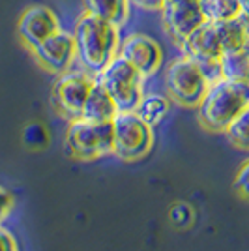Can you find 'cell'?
<instances>
[{"label": "cell", "instance_id": "6da1fadb", "mask_svg": "<svg viewBox=\"0 0 249 251\" xmlns=\"http://www.w3.org/2000/svg\"><path fill=\"white\" fill-rule=\"evenodd\" d=\"M73 40L77 60L88 74H101L107 64L120 51V26L83 11L73 25Z\"/></svg>", "mask_w": 249, "mask_h": 251}, {"label": "cell", "instance_id": "7a4b0ae2", "mask_svg": "<svg viewBox=\"0 0 249 251\" xmlns=\"http://www.w3.org/2000/svg\"><path fill=\"white\" fill-rule=\"evenodd\" d=\"M246 109H249V84L218 79L197 107L199 122L210 133H225Z\"/></svg>", "mask_w": 249, "mask_h": 251}, {"label": "cell", "instance_id": "3957f363", "mask_svg": "<svg viewBox=\"0 0 249 251\" xmlns=\"http://www.w3.org/2000/svg\"><path fill=\"white\" fill-rule=\"evenodd\" d=\"M163 84L171 103L184 109H197L204 100L212 81L200 64L182 54L165 68Z\"/></svg>", "mask_w": 249, "mask_h": 251}, {"label": "cell", "instance_id": "277c9868", "mask_svg": "<svg viewBox=\"0 0 249 251\" xmlns=\"http://www.w3.org/2000/svg\"><path fill=\"white\" fill-rule=\"evenodd\" d=\"M113 122H92L77 118L68 122L64 148L66 154L77 161H94L113 156Z\"/></svg>", "mask_w": 249, "mask_h": 251}, {"label": "cell", "instance_id": "5b68a950", "mask_svg": "<svg viewBox=\"0 0 249 251\" xmlns=\"http://www.w3.org/2000/svg\"><path fill=\"white\" fill-rule=\"evenodd\" d=\"M98 81L111 94L118 113L137 111V107L145 96L146 79L125 58H122L120 54L114 56L101 70V74L98 75Z\"/></svg>", "mask_w": 249, "mask_h": 251}, {"label": "cell", "instance_id": "8992f818", "mask_svg": "<svg viewBox=\"0 0 249 251\" xmlns=\"http://www.w3.org/2000/svg\"><path fill=\"white\" fill-rule=\"evenodd\" d=\"M114 147L113 156L133 163L145 159L154 147V127L145 122L135 111L118 113L113 118Z\"/></svg>", "mask_w": 249, "mask_h": 251}, {"label": "cell", "instance_id": "52a82bcc", "mask_svg": "<svg viewBox=\"0 0 249 251\" xmlns=\"http://www.w3.org/2000/svg\"><path fill=\"white\" fill-rule=\"evenodd\" d=\"M94 83L96 75L88 74L86 70H68L66 74L56 75L51 94L54 111L68 122L81 118Z\"/></svg>", "mask_w": 249, "mask_h": 251}, {"label": "cell", "instance_id": "ba28073f", "mask_svg": "<svg viewBox=\"0 0 249 251\" xmlns=\"http://www.w3.org/2000/svg\"><path fill=\"white\" fill-rule=\"evenodd\" d=\"M178 47H180L184 56L195 60L204 68V72H206L212 83L221 79L219 58L223 54V49H221L219 34L214 21H206L204 25H200L197 30L191 32L184 42L178 43Z\"/></svg>", "mask_w": 249, "mask_h": 251}, {"label": "cell", "instance_id": "9c48e42d", "mask_svg": "<svg viewBox=\"0 0 249 251\" xmlns=\"http://www.w3.org/2000/svg\"><path fill=\"white\" fill-rule=\"evenodd\" d=\"M159 15L163 30L176 45L208 21L202 10V0H163Z\"/></svg>", "mask_w": 249, "mask_h": 251}, {"label": "cell", "instance_id": "30bf717a", "mask_svg": "<svg viewBox=\"0 0 249 251\" xmlns=\"http://www.w3.org/2000/svg\"><path fill=\"white\" fill-rule=\"evenodd\" d=\"M30 52L38 66L51 75L66 74L68 70H72L73 62L77 60L73 34L72 30H66V28H60L49 38H45Z\"/></svg>", "mask_w": 249, "mask_h": 251}, {"label": "cell", "instance_id": "8fae6325", "mask_svg": "<svg viewBox=\"0 0 249 251\" xmlns=\"http://www.w3.org/2000/svg\"><path fill=\"white\" fill-rule=\"evenodd\" d=\"M118 54L125 58L145 79H150L163 66V49L152 36L133 32L120 42Z\"/></svg>", "mask_w": 249, "mask_h": 251}, {"label": "cell", "instance_id": "7c38bea8", "mask_svg": "<svg viewBox=\"0 0 249 251\" xmlns=\"http://www.w3.org/2000/svg\"><path fill=\"white\" fill-rule=\"evenodd\" d=\"M60 28L62 25H60L56 11L45 4L28 6L19 15V21H17V36L28 51H32L36 45H40L45 38H49Z\"/></svg>", "mask_w": 249, "mask_h": 251}, {"label": "cell", "instance_id": "4fadbf2b", "mask_svg": "<svg viewBox=\"0 0 249 251\" xmlns=\"http://www.w3.org/2000/svg\"><path fill=\"white\" fill-rule=\"evenodd\" d=\"M116 115H118V109H116L114 100L96 77V83H94L92 90L86 98L81 118L92 120V122H113V118Z\"/></svg>", "mask_w": 249, "mask_h": 251}, {"label": "cell", "instance_id": "5bb4252c", "mask_svg": "<svg viewBox=\"0 0 249 251\" xmlns=\"http://www.w3.org/2000/svg\"><path fill=\"white\" fill-rule=\"evenodd\" d=\"M131 0H83V11L124 28L131 19Z\"/></svg>", "mask_w": 249, "mask_h": 251}, {"label": "cell", "instance_id": "9a60e30c", "mask_svg": "<svg viewBox=\"0 0 249 251\" xmlns=\"http://www.w3.org/2000/svg\"><path fill=\"white\" fill-rule=\"evenodd\" d=\"M221 79L249 84V43L236 51H227L219 58Z\"/></svg>", "mask_w": 249, "mask_h": 251}, {"label": "cell", "instance_id": "2e32d148", "mask_svg": "<svg viewBox=\"0 0 249 251\" xmlns=\"http://www.w3.org/2000/svg\"><path fill=\"white\" fill-rule=\"evenodd\" d=\"M216 28L219 34V42H221V49L223 52L227 51H236L240 47L248 45L249 36L246 23L242 17L238 19H228V21H214Z\"/></svg>", "mask_w": 249, "mask_h": 251}, {"label": "cell", "instance_id": "e0dca14e", "mask_svg": "<svg viewBox=\"0 0 249 251\" xmlns=\"http://www.w3.org/2000/svg\"><path fill=\"white\" fill-rule=\"evenodd\" d=\"M171 111V100L163 94H157V92H150L145 94L141 103L137 107V115L141 116L145 122L152 126H157Z\"/></svg>", "mask_w": 249, "mask_h": 251}, {"label": "cell", "instance_id": "ac0fdd59", "mask_svg": "<svg viewBox=\"0 0 249 251\" xmlns=\"http://www.w3.org/2000/svg\"><path fill=\"white\" fill-rule=\"evenodd\" d=\"M202 10L208 21H228L242 17L238 0H202Z\"/></svg>", "mask_w": 249, "mask_h": 251}, {"label": "cell", "instance_id": "d6986e66", "mask_svg": "<svg viewBox=\"0 0 249 251\" xmlns=\"http://www.w3.org/2000/svg\"><path fill=\"white\" fill-rule=\"evenodd\" d=\"M228 143L242 152H249V109H246L242 115L227 127L225 131Z\"/></svg>", "mask_w": 249, "mask_h": 251}, {"label": "cell", "instance_id": "ffe728a7", "mask_svg": "<svg viewBox=\"0 0 249 251\" xmlns=\"http://www.w3.org/2000/svg\"><path fill=\"white\" fill-rule=\"evenodd\" d=\"M234 193L242 201L249 202V157L246 161H242V165L236 171V176H234Z\"/></svg>", "mask_w": 249, "mask_h": 251}, {"label": "cell", "instance_id": "44dd1931", "mask_svg": "<svg viewBox=\"0 0 249 251\" xmlns=\"http://www.w3.org/2000/svg\"><path fill=\"white\" fill-rule=\"evenodd\" d=\"M11 208H13V197L8 189H4L0 186V223L10 216Z\"/></svg>", "mask_w": 249, "mask_h": 251}, {"label": "cell", "instance_id": "7402d4cb", "mask_svg": "<svg viewBox=\"0 0 249 251\" xmlns=\"http://www.w3.org/2000/svg\"><path fill=\"white\" fill-rule=\"evenodd\" d=\"M0 251H19L17 250V244L13 240L8 230H4L0 227Z\"/></svg>", "mask_w": 249, "mask_h": 251}, {"label": "cell", "instance_id": "603a6c76", "mask_svg": "<svg viewBox=\"0 0 249 251\" xmlns=\"http://www.w3.org/2000/svg\"><path fill=\"white\" fill-rule=\"evenodd\" d=\"M131 2H133V6H139L141 10L159 11V8H161V2H163V0H131Z\"/></svg>", "mask_w": 249, "mask_h": 251}, {"label": "cell", "instance_id": "cb8c5ba5", "mask_svg": "<svg viewBox=\"0 0 249 251\" xmlns=\"http://www.w3.org/2000/svg\"><path fill=\"white\" fill-rule=\"evenodd\" d=\"M240 8H242V19L249 21V0H238Z\"/></svg>", "mask_w": 249, "mask_h": 251}, {"label": "cell", "instance_id": "d4e9b609", "mask_svg": "<svg viewBox=\"0 0 249 251\" xmlns=\"http://www.w3.org/2000/svg\"><path fill=\"white\" fill-rule=\"evenodd\" d=\"M246 23V28H248V36H249V21H244Z\"/></svg>", "mask_w": 249, "mask_h": 251}]
</instances>
